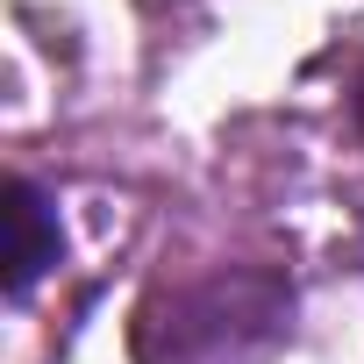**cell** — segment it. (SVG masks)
I'll list each match as a JSON object with an SVG mask.
<instances>
[{"mask_svg":"<svg viewBox=\"0 0 364 364\" xmlns=\"http://www.w3.org/2000/svg\"><path fill=\"white\" fill-rule=\"evenodd\" d=\"M171 328V350L157 364H250L286 328V293L272 279H208L193 293H171V321L143 314L136 336Z\"/></svg>","mask_w":364,"mask_h":364,"instance_id":"cell-1","label":"cell"},{"mask_svg":"<svg viewBox=\"0 0 364 364\" xmlns=\"http://www.w3.org/2000/svg\"><path fill=\"white\" fill-rule=\"evenodd\" d=\"M15 250H8V300L22 307L29 293H36V279L65 257V229H58V208H50V193L36 186L29 171H15Z\"/></svg>","mask_w":364,"mask_h":364,"instance_id":"cell-2","label":"cell"},{"mask_svg":"<svg viewBox=\"0 0 364 364\" xmlns=\"http://www.w3.org/2000/svg\"><path fill=\"white\" fill-rule=\"evenodd\" d=\"M350 122H357V136H364V65H357V79H350Z\"/></svg>","mask_w":364,"mask_h":364,"instance_id":"cell-3","label":"cell"}]
</instances>
